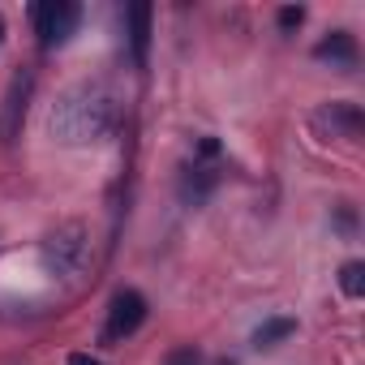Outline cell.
<instances>
[{"mask_svg": "<svg viewBox=\"0 0 365 365\" xmlns=\"http://www.w3.org/2000/svg\"><path fill=\"white\" fill-rule=\"evenodd\" d=\"M314 56H318V61H331V65L352 69V65H356V39H352L348 31H331L327 39H318V43H314Z\"/></svg>", "mask_w": 365, "mask_h": 365, "instance_id": "8", "label": "cell"}, {"mask_svg": "<svg viewBox=\"0 0 365 365\" xmlns=\"http://www.w3.org/2000/svg\"><path fill=\"white\" fill-rule=\"evenodd\" d=\"M69 365H99V361H95V356H82V352H73V356H69Z\"/></svg>", "mask_w": 365, "mask_h": 365, "instance_id": "14", "label": "cell"}, {"mask_svg": "<svg viewBox=\"0 0 365 365\" xmlns=\"http://www.w3.org/2000/svg\"><path fill=\"white\" fill-rule=\"evenodd\" d=\"M125 18H129L133 61H138V65H146V52H150V18H155V9H150V5H129V9H125Z\"/></svg>", "mask_w": 365, "mask_h": 365, "instance_id": "9", "label": "cell"}, {"mask_svg": "<svg viewBox=\"0 0 365 365\" xmlns=\"http://www.w3.org/2000/svg\"><path fill=\"white\" fill-rule=\"evenodd\" d=\"M301 22H305V9H301V5H288V9H279V31H284V35H288V31H297Z\"/></svg>", "mask_w": 365, "mask_h": 365, "instance_id": "13", "label": "cell"}, {"mask_svg": "<svg viewBox=\"0 0 365 365\" xmlns=\"http://www.w3.org/2000/svg\"><path fill=\"white\" fill-rule=\"evenodd\" d=\"M224 176V146L220 138H198L194 142V155L180 168V198L185 202H207L211 190L220 185Z\"/></svg>", "mask_w": 365, "mask_h": 365, "instance_id": "2", "label": "cell"}, {"mask_svg": "<svg viewBox=\"0 0 365 365\" xmlns=\"http://www.w3.org/2000/svg\"><path fill=\"white\" fill-rule=\"evenodd\" d=\"M78 22H82V9L73 5V0H48V5H35V31H39L43 48L69 43Z\"/></svg>", "mask_w": 365, "mask_h": 365, "instance_id": "4", "label": "cell"}, {"mask_svg": "<svg viewBox=\"0 0 365 365\" xmlns=\"http://www.w3.org/2000/svg\"><path fill=\"white\" fill-rule=\"evenodd\" d=\"M163 365H202V352L194 348V344H180V348H172L168 352V361Z\"/></svg>", "mask_w": 365, "mask_h": 365, "instance_id": "12", "label": "cell"}, {"mask_svg": "<svg viewBox=\"0 0 365 365\" xmlns=\"http://www.w3.org/2000/svg\"><path fill=\"white\" fill-rule=\"evenodd\" d=\"M31 95H35V73L22 69L9 91H5V108H0V142H14L22 133V120H26V108H31Z\"/></svg>", "mask_w": 365, "mask_h": 365, "instance_id": "5", "label": "cell"}, {"mask_svg": "<svg viewBox=\"0 0 365 365\" xmlns=\"http://www.w3.org/2000/svg\"><path fill=\"white\" fill-rule=\"evenodd\" d=\"M146 322V297L133 292V288H120L108 305V327H103V339H125L133 335L138 327Z\"/></svg>", "mask_w": 365, "mask_h": 365, "instance_id": "6", "label": "cell"}, {"mask_svg": "<svg viewBox=\"0 0 365 365\" xmlns=\"http://www.w3.org/2000/svg\"><path fill=\"white\" fill-rule=\"evenodd\" d=\"M288 335H297V322H292V318H267V322L254 331V348H258V352H267V348L284 344Z\"/></svg>", "mask_w": 365, "mask_h": 365, "instance_id": "10", "label": "cell"}, {"mask_svg": "<svg viewBox=\"0 0 365 365\" xmlns=\"http://www.w3.org/2000/svg\"><path fill=\"white\" fill-rule=\"evenodd\" d=\"M112 125H116V103L103 86H91V82L65 91L48 112V133L65 146L99 142V138L112 133Z\"/></svg>", "mask_w": 365, "mask_h": 365, "instance_id": "1", "label": "cell"}, {"mask_svg": "<svg viewBox=\"0 0 365 365\" xmlns=\"http://www.w3.org/2000/svg\"><path fill=\"white\" fill-rule=\"evenodd\" d=\"M91 258V232L82 224H61L48 241H43V262L52 275H78Z\"/></svg>", "mask_w": 365, "mask_h": 365, "instance_id": "3", "label": "cell"}, {"mask_svg": "<svg viewBox=\"0 0 365 365\" xmlns=\"http://www.w3.org/2000/svg\"><path fill=\"white\" fill-rule=\"evenodd\" d=\"M314 129L318 133H327V138H361V129H365V116H361V108L356 103H348V99H335V103H322L318 112H314Z\"/></svg>", "mask_w": 365, "mask_h": 365, "instance_id": "7", "label": "cell"}, {"mask_svg": "<svg viewBox=\"0 0 365 365\" xmlns=\"http://www.w3.org/2000/svg\"><path fill=\"white\" fill-rule=\"evenodd\" d=\"M339 292L348 297V301H356V297H365V262H344L339 267Z\"/></svg>", "mask_w": 365, "mask_h": 365, "instance_id": "11", "label": "cell"}, {"mask_svg": "<svg viewBox=\"0 0 365 365\" xmlns=\"http://www.w3.org/2000/svg\"><path fill=\"white\" fill-rule=\"evenodd\" d=\"M0 43H5V18H0Z\"/></svg>", "mask_w": 365, "mask_h": 365, "instance_id": "15", "label": "cell"}]
</instances>
